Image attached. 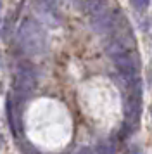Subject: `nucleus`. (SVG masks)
Listing matches in <instances>:
<instances>
[{"label":"nucleus","instance_id":"nucleus-1","mask_svg":"<svg viewBox=\"0 0 152 154\" xmlns=\"http://www.w3.org/2000/svg\"><path fill=\"white\" fill-rule=\"evenodd\" d=\"M17 43L28 56H38L47 47V35L40 23L35 19H24L17 29Z\"/></svg>","mask_w":152,"mask_h":154},{"label":"nucleus","instance_id":"nucleus-2","mask_svg":"<svg viewBox=\"0 0 152 154\" xmlns=\"http://www.w3.org/2000/svg\"><path fill=\"white\" fill-rule=\"evenodd\" d=\"M16 92L21 95H26L36 88V73L26 63H21L16 71V82H14Z\"/></svg>","mask_w":152,"mask_h":154},{"label":"nucleus","instance_id":"nucleus-3","mask_svg":"<svg viewBox=\"0 0 152 154\" xmlns=\"http://www.w3.org/2000/svg\"><path fill=\"white\" fill-rule=\"evenodd\" d=\"M92 28L97 33H107L112 28H116V14L111 11L107 5L95 14H92Z\"/></svg>","mask_w":152,"mask_h":154},{"label":"nucleus","instance_id":"nucleus-4","mask_svg":"<svg viewBox=\"0 0 152 154\" xmlns=\"http://www.w3.org/2000/svg\"><path fill=\"white\" fill-rule=\"evenodd\" d=\"M114 64H116L117 71L121 73V76L128 83L137 82V61L130 54H123L119 57H114Z\"/></svg>","mask_w":152,"mask_h":154},{"label":"nucleus","instance_id":"nucleus-5","mask_svg":"<svg viewBox=\"0 0 152 154\" xmlns=\"http://www.w3.org/2000/svg\"><path fill=\"white\" fill-rule=\"evenodd\" d=\"M124 116L128 123H135L140 116V90H135L124 102Z\"/></svg>","mask_w":152,"mask_h":154},{"label":"nucleus","instance_id":"nucleus-6","mask_svg":"<svg viewBox=\"0 0 152 154\" xmlns=\"http://www.w3.org/2000/svg\"><path fill=\"white\" fill-rule=\"evenodd\" d=\"M95 154H116V146L109 142V140H104L100 142L95 149Z\"/></svg>","mask_w":152,"mask_h":154},{"label":"nucleus","instance_id":"nucleus-7","mask_svg":"<svg viewBox=\"0 0 152 154\" xmlns=\"http://www.w3.org/2000/svg\"><path fill=\"white\" fill-rule=\"evenodd\" d=\"M133 5L138 9V11H142L149 5V0H133Z\"/></svg>","mask_w":152,"mask_h":154},{"label":"nucleus","instance_id":"nucleus-8","mask_svg":"<svg viewBox=\"0 0 152 154\" xmlns=\"http://www.w3.org/2000/svg\"><path fill=\"white\" fill-rule=\"evenodd\" d=\"M76 7L78 9H87V4H88V0H74Z\"/></svg>","mask_w":152,"mask_h":154},{"label":"nucleus","instance_id":"nucleus-9","mask_svg":"<svg viewBox=\"0 0 152 154\" xmlns=\"http://www.w3.org/2000/svg\"><path fill=\"white\" fill-rule=\"evenodd\" d=\"M76 154H93V152L90 151L88 147H83V149H80V151H78V152H76Z\"/></svg>","mask_w":152,"mask_h":154},{"label":"nucleus","instance_id":"nucleus-10","mask_svg":"<svg viewBox=\"0 0 152 154\" xmlns=\"http://www.w3.org/2000/svg\"><path fill=\"white\" fill-rule=\"evenodd\" d=\"M2 146H4V137H2V133H0V149H2Z\"/></svg>","mask_w":152,"mask_h":154},{"label":"nucleus","instance_id":"nucleus-11","mask_svg":"<svg viewBox=\"0 0 152 154\" xmlns=\"http://www.w3.org/2000/svg\"><path fill=\"white\" fill-rule=\"evenodd\" d=\"M0 12H2V0H0Z\"/></svg>","mask_w":152,"mask_h":154}]
</instances>
